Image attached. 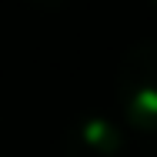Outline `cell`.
Segmentation results:
<instances>
[{"mask_svg":"<svg viewBox=\"0 0 157 157\" xmlns=\"http://www.w3.org/2000/svg\"><path fill=\"white\" fill-rule=\"evenodd\" d=\"M114 94L124 121L144 134H157V40H134L117 60Z\"/></svg>","mask_w":157,"mask_h":157,"instance_id":"obj_1","label":"cell"},{"mask_svg":"<svg viewBox=\"0 0 157 157\" xmlns=\"http://www.w3.org/2000/svg\"><path fill=\"white\" fill-rule=\"evenodd\" d=\"M63 154L67 157H121L124 154V127L107 110H80L63 127Z\"/></svg>","mask_w":157,"mask_h":157,"instance_id":"obj_2","label":"cell"},{"mask_svg":"<svg viewBox=\"0 0 157 157\" xmlns=\"http://www.w3.org/2000/svg\"><path fill=\"white\" fill-rule=\"evenodd\" d=\"M33 3H37V7H44V10H63L70 0H33Z\"/></svg>","mask_w":157,"mask_h":157,"instance_id":"obj_3","label":"cell"},{"mask_svg":"<svg viewBox=\"0 0 157 157\" xmlns=\"http://www.w3.org/2000/svg\"><path fill=\"white\" fill-rule=\"evenodd\" d=\"M151 3H154V10H157V0H151Z\"/></svg>","mask_w":157,"mask_h":157,"instance_id":"obj_4","label":"cell"},{"mask_svg":"<svg viewBox=\"0 0 157 157\" xmlns=\"http://www.w3.org/2000/svg\"><path fill=\"white\" fill-rule=\"evenodd\" d=\"M0 157H13V154H0Z\"/></svg>","mask_w":157,"mask_h":157,"instance_id":"obj_5","label":"cell"}]
</instances>
